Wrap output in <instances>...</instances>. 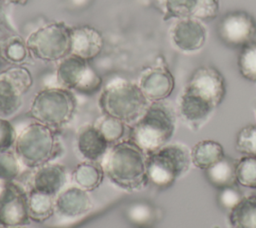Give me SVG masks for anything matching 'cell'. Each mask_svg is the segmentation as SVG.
<instances>
[{
	"mask_svg": "<svg viewBox=\"0 0 256 228\" xmlns=\"http://www.w3.org/2000/svg\"><path fill=\"white\" fill-rule=\"evenodd\" d=\"M100 164L110 182L126 191L141 190L149 183L147 154L129 138L110 145Z\"/></svg>",
	"mask_w": 256,
	"mask_h": 228,
	"instance_id": "obj_1",
	"label": "cell"
},
{
	"mask_svg": "<svg viewBox=\"0 0 256 228\" xmlns=\"http://www.w3.org/2000/svg\"><path fill=\"white\" fill-rule=\"evenodd\" d=\"M176 129V113L165 100L150 102L140 119L130 127L129 139L147 155L169 143Z\"/></svg>",
	"mask_w": 256,
	"mask_h": 228,
	"instance_id": "obj_2",
	"label": "cell"
},
{
	"mask_svg": "<svg viewBox=\"0 0 256 228\" xmlns=\"http://www.w3.org/2000/svg\"><path fill=\"white\" fill-rule=\"evenodd\" d=\"M13 150L22 165L36 169L58 157L62 145L55 129L33 121L17 134Z\"/></svg>",
	"mask_w": 256,
	"mask_h": 228,
	"instance_id": "obj_3",
	"label": "cell"
},
{
	"mask_svg": "<svg viewBox=\"0 0 256 228\" xmlns=\"http://www.w3.org/2000/svg\"><path fill=\"white\" fill-rule=\"evenodd\" d=\"M149 104L138 83L121 79L107 84L99 97L102 113L121 120L129 127L140 119Z\"/></svg>",
	"mask_w": 256,
	"mask_h": 228,
	"instance_id": "obj_4",
	"label": "cell"
},
{
	"mask_svg": "<svg viewBox=\"0 0 256 228\" xmlns=\"http://www.w3.org/2000/svg\"><path fill=\"white\" fill-rule=\"evenodd\" d=\"M77 100L73 92L64 87H48L33 97L29 115L34 121L55 130L68 124L74 117Z\"/></svg>",
	"mask_w": 256,
	"mask_h": 228,
	"instance_id": "obj_5",
	"label": "cell"
},
{
	"mask_svg": "<svg viewBox=\"0 0 256 228\" xmlns=\"http://www.w3.org/2000/svg\"><path fill=\"white\" fill-rule=\"evenodd\" d=\"M191 161V150L184 144H166L147 155L148 182L159 189L169 188L185 175Z\"/></svg>",
	"mask_w": 256,
	"mask_h": 228,
	"instance_id": "obj_6",
	"label": "cell"
},
{
	"mask_svg": "<svg viewBox=\"0 0 256 228\" xmlns=\"http://www.w3.org/2000/svg\"><path fill=\"white\" fill-rule=\"evenodd\" d=\"M29 54L42 62H56L71 53V27L65 22L47 23L26 38Z\"/></svg>",
	"mask_w": 256,
	"mask_h": 228,
	"instance_id": "obj_7",
	"label": "cell"
},
{
	"mask_svg": "<svg viewBox=\"0 0 256 228\" xmlns=\"http://www.w3.org/2000/svg\"><path fill=\"white\" fill-rule=\"evenodd\" d=\"M56 79L61 87L85 95H92L102 87V77L89 61L69 54L57 63Z\"/></svg>",
	"mask_w": 256,
	"mask_h": 228,
	"instance_id": "obj_8",
	"label": "cell"
},
{
	"mask_svg": "<svg viewBox=\"0 0 256 228\" xmlns=\"http://www.w3.org/2000/svg\"><path fill=\"white\" fill-rule=\"evenodd\" d=\"M32 84V74L24 66L13 65L0 72V117H10L20 109Z\"/></svg>",
	"mask_w": 256,
	"mask_h": 228,
	"instance_id": "obj_9",
	"label": "cell"
},
{
	"mask_svg": "<svg viewBox=\"0 0 256 228\" xmlns=\"http://www.w3.org/2000/svg\"><path fill=\"white\" fill-rule=\"evenodd\" d=\"M29 222L28 191L15 181L0 180V226L21 227Z\"/></svg>",
	"mask_w": 256,
	"mask_h": 228,
	"instance_id": "obj_10",
	"label": "cell"
},
{
	"mask_svg": "<svg viewBox=\"0 0 256 228\" xmlns=\"http://www.w3.org/2000/svg\"><path fill=\"white\" fill-rule=\"evenodd\" d=\"M217 34L224 45L231 48H242L254 41L256 20L245 11L228 12L219 21Z\"/></svg>",
	"mask_w": 256,
	"mask_h": 228,
	"instance_id": "obj_11",
	"label": "cell"
},
{
	"mask_svg": "<svg viewBox=\"0 0 256 228\" xmlns=\"http://www.w3.org/2000/svg\"><path fill=\"white\" fill-rule=\"evenodd\" d=\"M164 20L194 18L209 21L220 8V0H156Z\"/></svg>",
	"mask_w": 256,
	"mask_h": 228,
	"instance_id": "obj_12",
	"label": "cell"
},
{
	"mask_svg": "<svg viewBox=\"0 0 256 228\" xmlns=\"http://www.w3.org/2000/svg\"><path fill=\"white\" fill-rule=\"evenodd\" d=\"M185 89L218 107L225 97V79L216 68L202 66L193 72Z\"/></svg>",
	"mask_w": 256,
	"mask_h": 228,
	"instance_id": "obj_13",
	"label": "cell"
},
{
	"mask_svg": "<svg viewBox=\"0 0 256 228\" xmlns=\"http://www.w3.org/2000/svg\"><path fill=\"white\" fill-rule=\"evenodd\" d=\"M172 46L178 51L191 54L203 48L207 39V30L201 20L194 18L176 19L169 30Z\"/></svg>",
	"mask_w": 256,
	"mask_h": 228,
	"instance_id": "obj_14",
	"label": "cell"
},
{
	"mask_svg": "<svg viewBox=\"0 0 256 228\" xmlns=\"http://www.w3.org/2000/svg\"><path fill=\"white\" fill-rule=\"evenodd\" d=\"M138 85L149 102H156L163 101L171 95L175 80L166 66L157 65L142 72Z\"/></svg>",
	"mask_w": 256,
	"mask_h": 228,
	"instance_id": "obj_15",
	"label": "cell"
},
{
	"mask_svg": "<svg viewBox=\"0 0 256 228\" xmlns=\"http://www.w3.org/2000/svg\"><path fill=\"white\" fill-rule=\"evenodd\" d=\"M216 108L210 102L186 89H184L178 105L181 120L193 131L201 129L212 117Z\"/></svg>",
	"mask_w": 256,
	"mask_h": 228,
	"instance_id": "obj_16",
	"label": "cell"
},
{
	"mask_svg": "<svg viewBox=\"0 0 256 228\" xmlns=\"http://www.w3.org/2000/svg\"><path fill=\"white\" fill-rule=\"evenodd\" d=\"M89 192L78 187H65L55 197V213L66 219H75L87 214L92 209Z\"/></svg>",
	"mask_w": 256,
	"mask_h": 228,
	"instance_id": "obj_17",
	"label": "cell"
},
{
	"mask_svg": "<svg viewBox=\"0 0 256 228\" xmlns=\"http://www.w3.org/2000/svg\"><path fill=\"white\" fill-rule=\"evenodd\" d=\"M104 47L102 33L90 25L71 27V53L87 61L96 58Z\"/></svg>",
	"mask_w": 256,
	"mask_h": 228,
	"instance_id": "obj_18",
	"label": "cell"
},
{
	"mask_svg": "<svg viewBox=\"0 0 256 228\" xmlns=\"http://www.w3.org/2000/svg\"><path fill=\"white\" fill-rule=\"evenodd\" d=\"M68 182L66 168L57 163H48L36 168L31 178V187L49 195L56 197Z\"/></svg>",
	"mask_w": 256,
	"mask_h": 228,
	"instance_id": "obj_19",
	"label": "cell"
},
{
	"mask_svg": "<svg viewBox=\"0 0 256 228\" xmlns=\"http://www.w3.org/2000/svg\"><path fill=\"white\" fill-rule=\"evenodd\" d=\"M76 147L84 160L100 162L108 151L110 144L94 124H88L79 129L76 137Z\"/></svg>",
	"mask_w": 256,
	"mask_h": 228,
	"instance_id": "obj_20",
	"label": "cell"
},
{
	"mask_svg": "<svg viewBox=\"0 0 256 228\" xmlns=\"http://www.w3.org/2000/svg\"><path fill=\"white\" fill-rule=\"evenodd\" d=\"M224 157L222 145L214 140H202L191 149L192 164L202 170L211 167Z\"/></svg>",
	"mask_w": 256,
	"mask_h": 228,
	"instance_id": "obj_21",
	"label": "cell"
},
{
	"mask_svg": "<svg viewBox=\"0 0 256 228\" xmlns=\"http://www.w3.org/2000/svg\"><path fill=\"white\" fill-rule=\"evenodd\" d=\"M104 175L100 162L85 160L76 166L72 173V178L76 186L90 192L100 186Z\"/></svg>",
	"mask_w": 256,
	"mask_h": 228,
	"instance_id": "obj_22",
	"label": "cell"
},
{
	"mask_svg": "<svg viewBox=\"0 0 256 228\" xmlns=\"http://www.w3.org/2000/svg\"><path fill=\"white\" fill-rule=\"evenodd\" d=\"M236 164L237 161L225 156L219 162L204 170L205 177L217 189L236 185Z\"/></svg>",
	"mask_w": 256,
	"mask_h": 228,
	"instance_id": "obj_23",
	"label": "cell"
},
{
	"mask_svg": "<svg viewBox=\"0 0 256 228\" xmlns=\"http://www.w3.org/2000/svg\"><path fill=\"white\" fill-rule=\"evenodd\" d=\"M28 213L30 220L44 222L55 213V197L34 189L28 190Z\"/></svg>",
	"mask_w": 256,
	"mask_h": 228,
	"instance_id": "obj_24",
	"label": "cell"
},
{
	"mask_svg": "<svg viewBox=\"0 0 256 228\" xmlns=\"http://www.w3.org/2000/svg\"><path fill=\"white\" fill-rule=\"evenodd\" d=\"M231 228H256V195L244 197L230 212Z\"/></svg>",
	"mask_w": 256,
	"mask_h": 228,
	"instance_id": "obj_25",
	"label": "cell"
},
{
	"mask_svg": "<svg viewBox=\"0 0 256 228\" xmlns=\"http://www.w3.org/2000/svg\"><path fill=\"white\" fill-rule=\"evenodd\" d=\"M94 125L110 145L123 140L127 126L121 120L106 114L99 117Z\"/></svg>",
	"mask_w": 256,
	"mask_h": 228,
	"instance_id": "obj_26",
	"label": "cell"
},
{
	"mask_svg": "<svg viewBox=\"0 0 256 228\" xmlns=\"http://www.w3.org/2000/svg\"><path fill=\"white\" fill-rule=\"evenodd\" d=\"M127 219L141 228L150 225L156 219V210L148 202L135 201L131 203L126 209Z\"/></svg>",
	"mask_w": 256,
	"mask_h": 228,
	"instance_id": "obj_27",
	"label": "cell"
},
{
	"mask_svg": "<svg viewBox=\"0 0 256 228\" xmlns=\"http://www.w3.org/2000/svg\"><path fill=\"white\" fill-rule=\"evenodd\" d=\"M238 69L243 78L256 82V41L241 48L238 57Z\"/></svg>",
	"mask_w": 256,
	"mask_h": 228,
	"instance_id": "obj_28",
	"label": "cell"
},
{
	"mask_svg": "<svg viewBox=\"0 0 256 228\" xmlns=\"http://www.w3.org/2000/svg\"><path fill=\"white\" fill-rule=\"evenodd\" d=\"M236 180L242 187L256 189V156H243L237 161Z\"/></svg>",
	"mask_w": 256,
	"mask_h": 228,
	"instance_id": "obj_29",
	"label": "cell"
},
{
	"mask_svg": "<svg viewBox=\"0 0 256 228\" xmlns=\"http://www.w3.org/2000/svg\"><path fill=\"white\" fill-rule=\"evenodd\" d=\"M29 51L26 45V39L19 36L10 37L3 46V56L4 58L14 64L20 65L28 57Z\"/></svg>",
	"mask_w": 256,
	"mask_h": 228,
	"instance_id": "obj_30",
	"label": "cell"
},
{
	"mask_svg": "<svg viewBox=\"0 0 256 228\" xmlns=\"http://www.w3.org/2000/svg\"><path fill=\"white\" fill-rule=\"evenodd\" d=\"M21 165L14 150L0 151V180L15 181L20 174Z\"/></svg>",
	"mask_w": 256,
	"mask_h": 228,
	"instance_id": "obj_31",
	"label": "cell"
},
{
	"mask_svg": "<svg viewBox=\"0 0 256 228\" xmlns=\"http://www.w3.org/2000/svg\"><path fill=\"white\" fill-rule=\"evenodd\" d=\"M235 147L245 156H256V125H247L239 130Z\"/></svg>",
	"mask_w": 256,
	"mask_h": 228,
	"instance_id": "obj_32",
	"label": "cell"
},
{
	"mask_svg": "<svg viewBox=\"0 0 256 228\" xmlns=\"http://www.w3.org/2000/svg\"><path fill=\"white\" fill-rule=\"evenodd\" d=\"M244 198L242 192L235 186H228L218 189L217 202L219 206L229 212Z\"/></svg>",
	"mask_w": 256,
	"mask_h": 228,
	"instance_id": "obj_33",
	"label": "cell"
},
{
	"mask_svg": "<svg viewBox=\"0 0 256 228\" xmlns=\"http://www.w3.org/2000/svg\"><path fill=\"white\" fill-rule=\"evenodd\" d=\"M17 134L13 124L8 119L0 117V151L12 149Z\"/></svg>",
	"mask_w": 256,
	"mask_h": 228,
	"instance_id": "obj_34",
	"label": "cell"
},
{
	"mask_svg": "<svg viewBox=\"0 0 256 228\" xmlns=\"http://www.w3.org/2000/svg\"><path fill=\"white\" fill-rule=\"evenodd\" d=\"M6 1L14 5H25L29 0H6Z\"/></svg>",
	"mask_w": 256,
	"mask_h": 228,
	"instance_id": "obj_35",
	"label": "cell"
},
{
	"mask_svg": "<svg viewBox=\"0 0 256 228\" xmlns=\"http://www.w3.org/2000/svg\"><path fill=\"white\" fill-rule=\"evenodd\" d=\"M10 228H24V227L21 226V227H10Z\"/></svg>",
	"mask_w": 256,
	"mask_h": 228,
	"instance_id": "obj_36",
	"label": "cell"
},
{
	"mask_svg": "<svg viewBox=\"0 0 256 228\" xmlns=\"http://www.w3.org/2000/svg\"><path fill=\"white\" fill-rule=\"evenodd\" d=\"M0 65H1V52H0Z\"/></svg>",
	"mask_w": 256,
	"mask_h": 228,
	"instance_id": "obj_37",
	"label": "cell"
},
{
	"mask_svg": "<svg viewBox=\"0 0 256 228\" xmlns=\"http://www.w3.org/2000/svg\"><path fill=\"white\" fill-rule=\"evenodd\" d=\"M255 84H256V82H255Z\"/></svg>",
	"mask_w": 256,
	"mask_h": 228,
	"instance_id": "obj_38",
	"label": "cell"
}]
</instances>
